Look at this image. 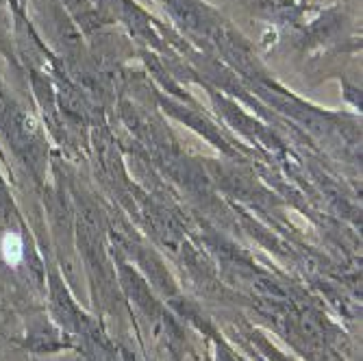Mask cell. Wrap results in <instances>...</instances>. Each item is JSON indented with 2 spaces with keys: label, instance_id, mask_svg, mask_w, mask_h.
<instances>
[{
  "label": "cell",
  "instance_id": "1",
  "mask_svg": "<svg viewBox=\"0 0 363 361\" xmlns=\"http://www.w3.org/2000/svg\"><path fill=\"white\" fill-rule=\"evenodd\" d=\"M3 257L9 266H18L24 259V244L22 238L16 231H7L3 238Z\"/></svg>",
  "mask_w": 363,
  "mask_h": 361
}]
</instances>
